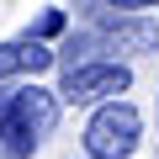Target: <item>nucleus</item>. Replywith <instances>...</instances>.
I'll return each mask as SVG.
<instances>
[{
  "label": "nucleus",
  "mask_w": 159,
  "mask_h": 159,
  "mask_svg": "<svg viewBox=\"0 0 159 159\" xmlns=\"http://www.w3.org/2000/svg\"><path fill=\"white\" fill-rule=\"evenodd\" d=\"M58 122V101L43 85H16V90H0V148L27 159Z\"/></svg>",
  "instance_id": "obj_1"
},
{
  "label": "nucleus",
  "mask_w": 159,
  "mask_h": 159,
  "mask_svg": "<svg viewBox=\"0 0 159 159\" xmlns=\"http://www.w3.org/2000/svg\"><path fill=\"white\" fill-rule=\"evenodd\" d=\"M96 53H159V21H143V16H111V11H96V27L80 32L64 43V64H85Z\"/></svg>",
  "instance_id": "obj_2"
},
{
  "label": "nucleus",
  "mask_w": 159,
  "mask_h": 159,
  "mask_svg": "<svg viewBox=\"0 0 159 159\" xmlns=\"http://www.w3.org/2000/svg\"><path fill=\"white\" fill-rule=\"evenodd\" d=\"M138 127H143L138 106H127V101H106V106L90 117V127H85V148H90V159H127V154L138 148Z\"/></svg>",
  "instance_id": "obj_3"
},
{
  "label": "nucleus",
  "mask_w": 159,
  "mask_h": 159,
  "mask_svg": "<svg viewBox=\"0 0 159 159\" xmlns=\"http://www.w3.org/2000/svg\"><path fill=\"white\" fill-rule=\"evenodd\" d=\"M133 85V69L117 64V58H85V64H64V101L74 106H90V101H106V96H122Z\"/></svg>",
  "instance_id": "obj_4"
},
{
  "label": "nucleus",
  "mask_w": 159,
  "mask_h": 159,
  "mask_svg": "<svg viewBox=\"0 0 159 159\" xmlns=\"http://www.w3.org/2000/svg\"><path fill=\"white\" fill-rule=\"evenodd\" d=\"M58 53L43 43V37H16V43H0V80H6V74H43L48 64H53Z\"/></svg>",
  "instance_id": "obj_5"
},
{
  "label": "nucleus",
  "mask_w": 159,
  "mask_h": 159,
  "mask_svg": "<svg viewBox=\"0 0 159 159\" xmlns=\"http://www.w3.org/2000/svg\"><path fill=\"white\" fill-rule=\"evenodd\" d=\"M58 27H64V11H48V16L37 21V32H32V37H48V32H58Z\"/></svg>",
  "instance_id": "obj_6"
},
{
  "label": "nucleus",
  "mask_w": 159,
  "mask_h": 159,
  "mask_svg": "<svg viewBox=\"0 0 159 159\" xmlns=\"http://www.w3.org/2000/svg\"><path fill=\"white\" fill-rule=\"evenodd\" d=\"M106 6H117V11H148V6H159V0H106Z\"/></svg>",
  "instance_id": "obj_7"
}]
</instances>
